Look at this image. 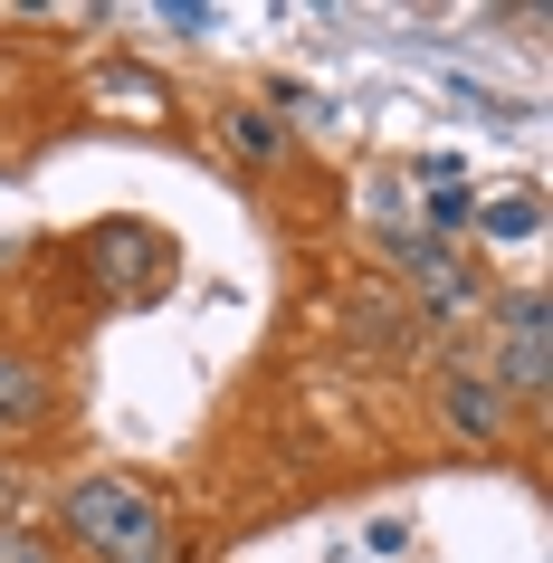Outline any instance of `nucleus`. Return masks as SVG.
<instances>
[{
	"label": "nucleus",
	"instance_id": "1",
	"mask_svg": "<svg viewBox=\"0 0 553 563\" xmlns=\"http://www.w3.org/2000/svg\"><path fill=\"white\" fill-rule=\"evenodd\" d=\"M58 526L87 563H181L173 497L153 477H134V468H87L58 497Z\"/></svg>",
	"mask_w": 553,
	"mask_h": 563
},
{
	"label": "nucleus",
	"instance_id": "2",
	"mask_svg": "<svg viewBox=\"0 0 553 563\" xmlns=\"http://www.w3.org/2000/svg\"><path fill=\"white\" fill-rule=\"evenodd\" d=\"M506 383V401L516 411H544V391H553V325H544V287H506L496 297V334H487V354H477Z\"/></svg>",
	"mask_w": 553,
	"mask_h": 563
},
{
	"label": "nucleus",
	"instance_id": "3",
	"mask_svg": "<svg viewBox=\"0 0 553 563\" xmlns=\"http://www.w3.org/2000/svg\"><path fill=\"white\" fill-rule=\"evenodd\" d=\"M430 411H439V430H449L458 449H506V440H516V420H524L516 401H506V383H496L477 354L439 373V401H430Z\"/></svg>",
	"mask_w": 553,
	"mask_h": 563
},
{
	"label": "nucleus",
	"instance_id": "4",
	"mask_svg": "<svg viewBox=\"0 0 553 563\" xmlns=\"http://www.w3.org/2000/svg\"><path fill=\"white\" fill-rule=\"evenodd\" d=\"M401 267H410V297L430 306V316H467V306H487V277H477L449 239H401Z\"/></svg>",
	"mask_w": 553,
	"mask_h": 563
},
{
	"label": "nucleus",
	"instance_id": "5",
	"mask_svg": "<svg viewBox=\"0 0 553 563\" xmlns=\"http://www.w3.org/2000/svg\"><path fill=\"white\" fill-rule=\"evenodd\" d=\"M58 420V383H48V363L20 354V344H0V440H38Z\"/></svg>",
	"mask_w": 553,
	"mask_h": 563
},
{
	"label": "nucleus",
	"instance_id": "6",
	"mask_svg": "<svg viewBox=\"0 0 553 563\" xmlns=\"http://www.w3.org/2000/svg\"><path fill=\"white\" fill-rule=\"evenodd\" d=\"M230 144L248 163H277L287 153V115H267V106H230Z\"/></svg>",
	"mask_w": 553,
	"mask_h": 563
},
{
	"label": "nucleus",
	"instance_id": "7",
	"mask_svg": "<svg viewBox=\"0 0 553 563\" xmlns=\"http://www.w3.org/2000/svg\"><path fill=\"white\" fill-rule=\"evenodd\" d=\"M0 563H67L58 554V534L30 526V516H0Z\"/></svg>",
	"mask_w": 553,
	"mask_h": 563
},
{
	"label": "nucleus",
	"instance_id": "8",
	"mask_svg": "<svg viewBox=\"0 0 553 563\" xmlns=\"http://www.w3.org/2000/svg\"><path fill=\"white\" fill-rule=\"evenodd\" d=\"M477 230H487V239H534V230H544V201H534V191H524V201H496Z\"/></svg>",
	"mask_w": 553,
	"mask_h": 563
},
{
	"label": "nucleus",
	"instance_id": "9",
	"mask_svg": "<svg viewBox=\"0 0 553 563\" xmlns=\"http://www.w3.org/2000/svg\"><path fill=\"white\" fill-rule=\"evenodd\" d=\"M430 230H467V181L439 173V191H430Z\"/></svg>",
	"mask_w": 553,
	"mask_h": 563
}]
</instances>
